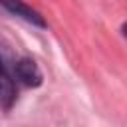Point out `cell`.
Listing matches in <instances>:
<instances>
[{"instance_id":"cell-2","label":"cell","mask_w":127,"mask_h":127,"mask_svg":"<svg viewBox=\"0 0 127 127\" xmlns=\"http://www.w3.org/2000/svg\"><path fill=\"white\" fill-rule=\"evenodd\" d=\"M0 6L16 18H22V20H26V22L38 26V28H46V20L42 18V14L36 12L32 6H28L22 0H0Z\"/></svg>"},{"instance_id":"cell-1","label":"cell","mask_w":127,"mask_h":127,"mask_svg":"<svg viewBox=\"0 0 127 127\" xmlns=\"http://www.w3.org/2000/svg\"><path fill=\"white\" fill-rule=\"evenodd\" d=\"M12 77L16 83H22L26 87H38L42 85V71L38 67V64L30 58H22L14 64V71Z\"/></svg>"},{"instance_id":"cell-3","label":"cell","mask_w":127,"mask_h":127,"mask_svg":"<svg viewBox=\"0 0 127 127\" xmlns=\"http://www.w3.org/2000/svg\"><path fill=\"white\" fill-rule=\"evenodd\" d=\"M0 62H2V58H0Z\"/></svg>"}]
</instances>
